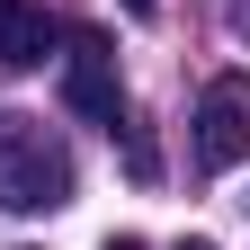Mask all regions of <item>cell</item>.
Masks as SVG:
<instances>
[{
    "instance_id": "3957f363",
    "label": "cell",
    "mask_w": 250,
    "mask_h": 250,
    "mask_svg": "<svg viewBox=\"0 0 250 250\" xmlns=\"http://www.w3.org/2000/svg\"><path fill=\"white\" fill-rule=\"evenodd\" d=\"M62 107L89 116V125H116L125 116V81H116V45L99 36V27H81L72 54H62Z\"/></svg>"
},
{
    "instance_id": "5b68a950",
    "label": "cell",
    "mask_w": 250,
    "mask_h": 250,
    "mask_svg": "<svg viewBox=\"0 0 250 250\" xmlns=\"http://www.w3.org/2000/svg\"><path fill=\"white\" fill-rule=\"evenodd\" d=\"M107 250H143V241H134V232H116V241H107Z\"/></svg>"
},
{
    "instance_id": "277c9868",
    "label": "cell",
    "mask_w": 250,
    "mask_h": 250,
    "mask_svg": "<svg viewBox=\"0 0 250 250\" xmlns=\"http://www.w3.org/2000/svg\"><path fill=\"white\" fill-rule=\"evenodd\" d=\"M54 45H62V27L36 9V0H0V62H9V72H36Z\"/></svg>"
},
{
    "instance_id": "8992f818",
    "label": "cell",
    "mask_w": 250,
    "mask_h": 250,
    "mask_svg": "<svg viewBox=\"0 0 250 250\" xmlns=\"http://www.w3.org/2000/svg\"><path fill=\"white\" fill-rule=\"evenodd\" d=\"M125 9H134V18H143V9H152V0H125Z\"/></svg>"
},
{
    "instance_id": "6da1fadb",
    "label": "cell",
    "mask_w": 250,
    "mask_h": 250,
    "mask_svg": "<svg viewBox=\"0 0 250 250\" xmlns=\"http://www.w3.org/2000/svg\"><path fill=\"white\" fill-rule=\"evenodd\" d=\"M72 206V152L45 116H0V214H54Z\"/></svg>"
},
{
    "instance_id": "7a4b0ae2",
    "label": "cell",
    "mask_w": 250,
    "mask_h": 250,
    "mask_svg": "<svg viewBox=\"0 0 250 250\" xmlns=\"http://www.w3.org/2000/svg\"><path fill=\"white\" fill-rule=\"evenodd\" d=\"M188 143H197L206 170H241V161H250V72H214V81L197 89Z\"/></svg>"
},
{
    "instance_id": "52a82bcc",
    "label": "cell",
    "mask_w": 250,
    "mask_h": 250,
    "mask_svg": "<svg viewBox=\"0 0 250 250\" xmlns=\"http://www.w3.org/2000/svg\"><path fill=\"white\" fill-rule=\"evenodd\" d=\"M179 250H214V241H179Z\"/></svg>"
}]
</instances>
